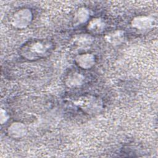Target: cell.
I'll use <instances>...</instances> for the list:
<instances>
[{"instance_id": "obj_1", "label": "cell", "mask_w": 158, "mask_h": 158, "mask_svg": "<svg viewBox=\"0 0 158 158\" xmlns=\"http://www.w3.org/2000/svg\"><path fill=\"white\" fill-rule=\"evenodd\" d=\"M54 49L53 43L47 40H31L20 48V55L25 59L34 60L48 56Z\"/></svg>"}, {"instance_id": "obj_2", "label": "cell", "mask_w": 158, "mask_h": 158, "mask_svg": "<svg viewBox=\"0 0 158 158\" xmlns=\"http://www.w3.org/2000/svg\"><path fill=\"white\" fill-rule=\"evenodd\" d=\"M73 103L88 114H97L102 109V102L101 100L92 95L80 96L73 101Z\"/></svg>"}, {"instance_id": "obj_3", "label": "cell", "mask_w": 158, "mask_h": 158, "mask_svg": "<svg viewBox=\"0 0 158 158\" xmlns=\"http://www.w3.org/2000/svg\"><path fill=\"white\" fill-rule=\"evenodd\" d=\"M32 18L33 14L30 9L23 8L14 12L10 22L14 27L18 29H23L31 23Z\"/></svg>"}, {"instance_id": "obj_4", "label": "cell", "mask_w": 158, "mask_h": 158, "mask_svg": "<svg viewBox=\"0 0 158 158\" xmlns=\"http://www.w3.org/2000/svg\"><path fill=\"white\" fill-rule=\"evenodd\" d=\"M156 25L155 19L151 15H141L134 17L131 21V25L133 28L139 31H147L154 27Z\"/></svg>"}, {"instance_id": "obj_5", "label": "cell", "mask_w": 158, "mask_h": 158, "mask_svg": "<svg viewBox=\"0 0 158 158\" xmlns=\"http://www.w3.org/2000/svg\"><path fill=\"white\" fill-rule=\"evenodd\" d=\"M77 65L83 69H89L95 64V57L90 53H83L78 54L75 59Z\"/></svg>"}, {"instance_id": "obj_6", "label": "cell", "mask_w": 158, "mask_h": 158, "mask_svg": "<svg viewBox=\"0 0 158 158\" xmlns=\"http://www.w3.org/2000/svg\"><path fill=\"white\" fill-rule=\"evenodd\" d=\"M27 128L25 125L20 122L12 123L8 128V134L14 138H22L25 135Z\"/></svg>"}, {"instance_id": "obj_7", "label": "cell", "mask_w": 158, "mask_h": 158, "mask_svg": "<svg viewBox=\"0 0 158 158\" xmlns=\"http://www.w3.org/2000/svg\"><path fill=\"white\" fill-rule=\"evenodd\" d=\"M124 38V32L121 30H117L108 33L104 36L105 41L113 46L121 44L123 41Z\"/></svg>"}, {"instance_id": "obj_8", "label": "cell", "mask_w": 158, "mask_h": 158, "mask_svg": "<svg viewBox=\"0 0 158 158\" xmlns=\"http://www.w3.org/2000/svg\"><path fill=\"white\" fill-rule=\"evenodd\" d=\"M105 28V22L99 17H95L91 19L87 25V29L93 34L102 33Z\"/></svg>"}, {"instance_id": "obj_9", "label": "cell", "mask_w": 158, "mask_h": 158, "mask_svg": "<svg viewBox=\"0 0 158 158\" xmlns=\"http://www.w3.org/2000/svg\"><path fill=\"white\" fill-rule=\"evenodd\" d=\"M84 78L83 75L77 72H74L68 75L65 79V84L70 88L78 87L83 84Z\"/></svg>"}, {"instance_id": "obj_10", "label": "cell", "mask_w": 158, "mask_h": 158, "mask_svg": "<svg viewBox=\"0 0 158 158\" xmlns=\"http://www.w3.org/2000/svg\"><path fill=\"white\" fill-rule=\"evenodd\" d=\"M93 41L91 36L87 34L78 35L74 40V44L79 48H85L89 46Z\"/></svg>"}, {"instance_id": "obj_11", "label": "cell", "mask_w": 158, "mask_h": 158, "mask_svg": "<svg viewBox=\"0 0 158 158\" xmlns=\"http://www.w3.org/2000/svg\"><path fill=\"white\" fill-rule=\"evenodd\" d=\"M89 12L88 9L85 7L79 8L74 15V20L78 23H82L88 20Z\"/></svg>"}, {"instance_id": "obj_12", "label": "cell", "mask_w": 158, "mask_h": 158, "mask_svg": "<svg viewBox=\"0 0 158 158\" xmlns=\"http://www.w3.org/2000/svg\"><path fill=\"white\" fill-rule=\"evenodd\" d=\"M9 116L7 113L6 110H4L3 109L1 110V124H3L4 122H6V121L8 120Z\"/></svg>"}]
</instances>
